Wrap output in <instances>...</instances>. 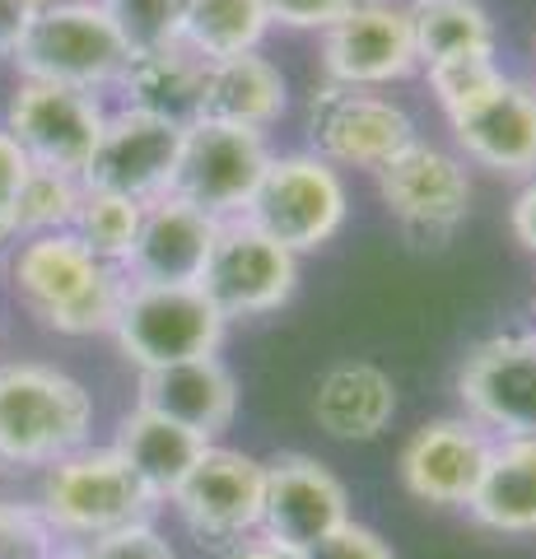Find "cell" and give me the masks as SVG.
<instances>
[{
	"label": "cell",
	"mask_w": 536,
	"mask_h": 559,
	"mask_svg": "<svg viewBox=\"0 0 536 559\" xmlns=\"http://www.w3.org/2000/svg\"><path fill=\"white\" fill-rule=\"evenodd\" d=\"M5 275L14 299L28 308V318L57 336L112 331L127 294V271L98 261L71 229L14 242Z\"/></svg>",
	"instance_id": "1"
},
{
	"label": "cell",
	"mask_w": 536,
	"mask_h": 559,
	"mask_svg": "<svg viewBox=\"0 0 536 559\" xmlns=\"http://www.w3.org/2000/svg\"><path fill=\"white\" fill-rule=\"evenodd\" d=\"M94 396L51 364H0V466H51L90 443Z\"/></svg>",
	"instance_id": "2"
},
{
	"label": "cell",
	"mask_w": 536,
	"mask_h": 559,
	"mask_svg": "<svg viewBox=\"0 0 536 559\" xmlns=\"http://www.w3.org/2000/svg\"><path fill=\"white\" fill-rule=\"evenodd\" d=\"M38 513L65 546V540H94L131 522H150L154 499L112 448L84 443L71 457L47 466L38 485Z\"/></svg>",
	"instance_id": "3"
},
{
	"label": "cell",
	"mask_w": 536,
	"mask_h": 559,
	"mask_svg": "<svg viewBox=\"0 0 536 559\" xmlns=\"http://www.w3.org/2000/svg\"><path fill=\"white\" fill-rule=\"evenodd\" d=\"M10 61L20 70V80L103 94L117 90L131 51L103 5H57L33 14Z\"/></svg>",
	"instance_id": "4"
},
{
	"label": "cell",
	"mask_w": 536,
	"mask_h": 559,
	"mask_svg": "<svg viewBox=\"0 0 536 559\" xmlns=\"http://www.w3.org/2000/svg\"><path fill=\"white\" fill-rule=\"evenodd\" d=\"M345 215H350V197H345L341 173L326 159H318L313 150L271 154L262 182H257L243 210L248 224H257L294 257L326 248L341 234Z\"/></svg>",
	"instance_id": "5"
},
{
	"label": "cell",
	"mask_w": 536,
	"mask_h": 559,
	"mask_svg": "<svg viewBox=\"0 0 536 559\" xmlns=\"http://www.w3.org/2000/svg\"><path fill=\"white\" fill-rule=\"evenodd\" d=\"M224 326L229 322L215 312L201 285H135V280H127L112 336L135 369L150 373L215 355Z\"/></svg>",
	"instance_id": "6"
},
{
	"label": "cell",
	"mask_w": 536,
	"mask_h": 559,
	"mask_svg": "<svg viewBox=\"0 0 536 559\" xmlns=\"http://www.w3.org/2000/svg\"><path fill=\"white\" fill-rule=\"evenodd\" d=\"M303 127L318 159H326L332 168H365V173H378L406 145L420 140L402 103L373 90H345V84L332 80L308 94Z\"/></svg>",
	"instance_id": "7"
},
{
	"label": "cell",
	"mask_w": 536,
	"mask_h": 559,
	"mask_svg": "<svg viewBox=\"0 0 536 559\" xmlns=\"http://www.w3.org/2000/svg\"><path fill=\"white\" fill-rule=\"evenodd\" d=\"M294 289H299V257L285 252L243 215L219 224L211 261L201 271V294L224 322L266 318L294 299Z\"/></svg>",
	"instance_id": "8"
},
{
	"label": "cell",
	"mask_w": 536,
	"mask_h": 559,
	"mask_svg": "<svg viewBox=\"0 0 536 559\" xmlns=\"http://www.w3.org/2000/svg\"><path fill=\"white\" fill-rule=\"evenodd\" d=\"M266 164L271 150L262 131L224 127V121H192L182 131L178 173H172L168 197L196 205L215 224L238 219L248 210L257 182H262Z\"/></svg>",
	"instance_id": "9"
},
{
	"label": "cell",
	"mask_w": 536,
	"mask_h": 559,
	"mask_svg": "<svg viewBox=\"0 0 536 559\" xmlns=\"http://www.w3.org/2000/svg\"><path fill=\"white\" fill-rule=\"evenodd\" d=\"M373 178H378V197L392 210V219L420 248H443L466 224V215H472V173H466L457 154L429 145V140L406 145Z\"/></svg>",
	"instance_id": "10"
},
{
	"label": "cell",
	"mask_w": 536,
	"mask_h": 559,
	"mask_svg": "<svg viewBox=\"0 0 536 559\" xmlns=\"http://www.w3.org/2000/svg\"><path fill=\"white\" fill-rule=\"evenodd\" d=\"M103 121H108V108L98 103V94L61 90L43 80H20L5 108V131L24 150V159L33 168L71 173V178L90 168Z\"/></svg>",
	"instance_id": "11"
},
{
	"label": "cell",
	"mask_w": 536,
	"mask_h": 559,
	"mask_svg": "<svg viewBox=\"0 0 536 559\" xmlns=\"http://www.w3.org/2000/svg\"><path fill=\"white\" fill-rule=\"evenodd\" d=\"M168 503L201 546L229 550L257 536V522H262V462L211 443Z\"/></svg>",
	"instance_id": "12"
},
{
	"label": "cell",
	"mask_w": 536,
	"mask_h": 559,
	"mask_svg": "<svg viewBox=\"0 0 536 559\" xmlns=\"http://www.w3.org/2000/svg\"><path fill=\"white\" fill-rule=\"evenodd\" d=\"M182 127L159 121L141 108H117L103 121L98 150L80 182L90 191H108V197H127L135 205H150L172 191V173H178Z\"/></svg>",
	"instance_id": "13"
},
{
	"label": "cell",
	"mask_w": 536,
	"mask_h": 559,
	"mask_svg": "<svg viewBox=\"0 0 536 559\" xmlns=\"http://www.w3.org/2000/svg\"><path fill=\"white\" fill-rule=\"evenodd\" d=\"M457 396L466 419H476L495 439L536 433V326L480 341L462 359Z\"/></svg>",
	"instance_id": "14"
},
{
	"label": "cell",
	"mask_w": 536,
	"mask_h": 559,
	"mask_svg": "<svg viewBox=\"0 0 536 559\" xmlns=\"http://www.w3.org/2000/svg\"><path fill=\"white\" fill-rule=\"evenodd\" d=\"M322 70L345 90H383L420 70L410 43L406 5L396 0H355L336 24L322 28Z\"/></svg>",
	"instance_id": "15"
},
{
	"label": "cell",
	"mask_w": 536,
	"mask_h": 559,
	"mask_svg": "<svg viewBox=\"0 0 536 559\" xmlns=\"http://www.w3.org/2000/svg\"><path fill=\"white\" fill-rule=\"evenodd\" d=\"M350 522L345 485L308 452H281L262 462V522L257 536L289 550H313L322 536Z\"/></svg>",
	"instance_id": "16"
},
{
	"label": "cell",
	"mask_w": 536,
	"mask_h": 559,
	"mask_svg": "<svg viewBox=\"0 0 536 559\" xmlns=\"http://www.w3.org/2000/svg\"><path fill=\"white\" fill-rule=\"evenodd\" d=\"M495 433L466 415L429 419L402 448V485L429 509H466L490 462Z\"/></svg>",
	"instance_id": "17"
},
{
	"label": "cell",
	"mask_w": 536,
	"mask_h": 559,
	"mask_svg": "<svg viewBox=\"0 0 536 559\" xmlns=\"http://www.w3.org/2000/svg\"><path fill=\"white\" fill-rule=\"evenodd\" d=\"M462 154L499 178H536V84L499 80L486 98L448 117Z\"/></svg>",
	"instance_id": "18"
},
{
	"label": "cell",
	"mask_w": 536,
	"mask_h": 559,
	"mask_svg": "<svg viewBox=\"0 0 536 559\" xmlns=\"http://www.w3.org/2000/svg\"><path fill=\"white\" fill-rule=\"evenodd\" d=\"M215 234L219 224L201 215L196 205L178 197H159L145 205L141 234H135V248L122 271L135 285H201Z\"/></svg>",
	"instance_id": "19"
},
{
	"label": "cell",
	"mask_w": 536,
	"mask_h": 559,
	"mask_svg": "<svg viewBox=\"0 0 536 559\" xmlns=\"http://www.w3.org/2000/svg\"><path fill=\"white\" fill-rule=\"evenodd\" d=\"M135 406H145L154 415L172 419V425L192 429L196 439L215 443L219 433L234 425L238 382L219 364V355H205V359H187V364H168V369L141 373V401H135Z\"/></svg>",
	"instance_id": "20"
},
{
	"label": "cell",
	"mask_w": 536,
	"mask_h": 559,
	"mask_svg": "<svg viewBox=\"0 0 536 559\" xmlns=\"http://www.w3.org/2000/svg\"><path fill=\"white\" fill-rule=\"evenodd\" d=\"M205 75H211V61L196 57L187 43H168V47L131 57L122 80H117V90L127 94V108H141V112L187 131L192 121H201Z\"/></svg>",
	"instance_id": "21"
},
{
	"label": "cell",
	"mask_w": 536,
	"mask_h": 559,
	"mask_svg": "<svg viewBox=\"0 0 536 559\" xmlns=\"http://www.w3.org/2000/svg\"><path fill=\"white\" fill-rule=\"evenodd\" d=\"M396 415V388L378 364H336L318 378L313 419L326 439L336 443H369L378 439Z\"/></svg>",
	"instance_id": "22"
},
{
	"label": "cell",
	"mask_w": 536,
	"mask_h": 559,
	"mask_svg": "<svg viewBox=\"0 0 536 559\" xmlns=\"http://www.w3.org/2000/svg\"><path fill=\"white\" fill-rule=\"evenodd\" d=\"M466 513L499 536L536 532V433H513V439L490 443V462L480 471Z\"/></svg>",
	"instance_id": "23"
},
{
	"label": "cell",
	"mask_w": 536,
	"mask_h": 559,
	"mask_svg": "<svg viewBox=\"0 0 536 559\" xmlns=\"http://www.w3.org/2000/svg\"><path fill=\"white\" fill-rule=\"evenodd\" d=\"M205 448L211 443L196 439L192 429L172 425V419L154 415L145 406H135L131 415H122V425H117V443H112V452L131 466V476L145 485V495L154 503L172 499V489L187 480V471L201 462Z\"/></svg>",
	"instance_id": "24"
},
{
	"label": "cell",
	"mask_w": 536,
	"mask_h": 559,
	"mask_svg": "<svg viewBox=\"0 0 536 559\" xmlns=\"http://www.w3.org/2000/svg\"><path fill=\"white\" fill-rule=\"evenodd\" d=\"M285 103H289V84L281 75V66L266 61L262 51H248V57L211 61L201 121H224V127L266 135V127L285 117Z\"/></svg>",
	"instance_id": "25"
},
{
	"label": "cell",
	"mask_w": 536,
	"mask_h": 559,
	"mask_svg": "<svg viewBox=\"0 0 536 559\" xmlns=\"http://www.w3.org/2000/svg\"><path fill=\"white\" fill-rule=\"evenodd\" d=\"M266 5L262 0H182L178 43H187L205 61L248 57L266 38Z\"/></svg>",
	"instance_id": "26"
},
{
	"label": "cell",
	"mask_w": 536,
	"mask_h": 559,
	"mask_svg": "<svg viewBox=\"0 0 536 559\" xmlns=\"http://www.w3.org/2000/svg\"><path fill=\"white\" fill-rule=\"evenodd\" d=\"M406 20L420 66L457 57V51H495V24L476 0H410Z\"/></svg>",
	"instance_id": "27"
},
{
	"label": "cell",
	"mask_w": 536,
	"mask_h": 559,
	"mask_svg": "<svg viewBox=\"0 0 536 559\" xmlns=\"http://www.w3.org/2000/svg\"><path fill=\"white\" fill-rule=\"evenodd\" d=\"M80 197H84L80 178L28 164L24 187H20V197H14V215H10L14 242L43 238V234H65L71 229V219H75V210H80Z\"/></svg>",
	"instance_id": "28"
},
{
	"label": "cell",
	"mask_w": 536,
	"mask_h": 559,
	"mask_svg": "<svg viewBox=\"0 0 536 559\" xmlns=\"http://www.w3.org/2000/svg\"><path fill=\"white\" fill-rule=\"evenodd\" d=\"M141 219H145V205L84 187L80 210H75V219H71V234L98 261H108V266H127V257L135 248V234H141Z\"/></svg>",
	"instance_id": "29"
},
{
	"label": "cell",
	"mask_w": 536,
	"mask_h": 559,
	"mask_svg": "<svg viewBox=\"0 0 536 559\" xmlns=\"http://www.w3.org/2000/svg\"><path fill=\"white\" fill-rule=\"evenodd\" d=\"M425 75H429V94L439 98L443 117H457L472 108L476 98H486L495 84L504 80V70H499L495 51H457V57L425 66Z\"/></svg>",
	"instance_id": "30"
},
{
	"label": "cell",
	"mask_w": 536,
	"mask_h": 559,
	"mask_svg": "<svg viewBox=\"0 0 536 559\" xmlns=\"http://www.w3.org/2000/svg\"><path fill=\"white\" fill-rule=\"evenodd\" d=\"M103 10H108V20L117 24V33H122L131 57L178 43L182 0H103Z\"/></svg>",
	"instance_id": "31"
},
{
	"label": "cell",
	"mask_w": 536,
	"mask_h": 559,
	"mask_svg": "<svg viewBox=\"0 0 536 559\" xmlns=\"http://www.w3.org/2000/svg\"><path fill=\"white\" fill-rule=\"evenodd\" d=\"M61 540L43 522L38 503L0 499V559H57Z\"/></svg>",
	"instance_id": "32"
},
{
	"label": "cell",
	"mask_w": 536,
	"mask_h": 559,
	"mask_svg": "<svg viewBox=\"0 0 536 559\" xmlns=\"http://www.w3.org/2000/svg\"><path fill=\"white\" fill-rule=\"evenodd\" d=\"M57 559H178V555H172V546L154 522H131V527L94 540H65Z\"/></svg>",
	"instance_id": "33"
},
{
	"label": "cell",
	"mask_w": 536,
	"mask_h": 559,
	"mask_svg": "<svg viewBox=\"0 0 536 559\" xmlns=\"http://www.w3.org/2000/svg\"><path fill=\"white\" fill-rule=\"evenodd\" d=\"M308 559H396V555H392V546L373 527H365V522L350 518L332 536H322L318 546L308 550Z\"/></svg>",
	"instance_id": "34"
},
{
	"label": "cell",
	"mask_w": 536,
	"mask_h": 559,
	"mask_svg": "<svg viewBox=\"0 0 536 559\" xmlns=\"http://www.w3.org/2000/svg\"><path fill=\"white\" fill-rule=\"evenodd\" d=\"M266 5V20L281 24V28H326L336 24L355 0H262Z\"/></svg>",
	"instance_id": "35"
},
{
	"label": "cell",
	"mask_w": 536,
	"mask_h": 559,
	"mask_svg": "<svg viewBox=\"0 0 536 559\" xmlns=\"http://www.w3.org/2000/svg\"><path fill=\"white\" fill-rule=\"evenodd\" d=\"M24 173H28L24 150L14 145L5 127H0V248H10L14 242L10 215H14V197H20V187H24Z\"/></svg>",
	"instance_id": "36"
},
{
	"label": "cell",
	"mask_w": 536,
	"mask_h": 559,
	"mask_svg": "<svg viewBox=\"0 0 536 559\" xmlns=\"http://www.w3.org/2000/svg\"><path fill=\"white\" fill-rule=\"evenodd\" d=\"M509 224H513V238L536 257V178H527V187L513 197L509 210Z\"/></svg>",
	"instance_id": "37"
},
{
	"label": "cell",
	"mask_w": 536,
	"mask_h": 559,
	"mask_svg": "<svg viewBox=\"0 0 536 559\" xmlns=\"http://www.w3.org/2000/svg\"><path fill=\"white\" fill-rule=\"evenodd\" d=\"M28 20H33V10L24 5V0H0V57H14Z\"/></svg>",
	"instance_id": "38"
},
{
	"label": "cell",
	"mask_w": 536,
	"mask_h": 559,
	"mask_svg": "<svg viewBox=\"0 0 536 559\" xmlns=\"http://www.w3.org/2000/svg\"><path fill=\"white\" fill-rule=\"evenodd\" d=\"M224 559H308L303 550H289V546H275L266 536H248L238 540V546L224 550Z\"/></svg>",
	"instance_id": "39"
},
{
	"label": "cell",
	"mask_w": 536,
	"mask_h": 559,
	"mask_svg": "<svg viewBox=\"0 0 536 559\" xmlns=\"http://www.w3.org/2000/svg\"><path fill=\"white\" fill-rule=\"evenodd\" d=\"M532 312H536V294H532Z\"/></svg>",
	"instance_id": "40"
},
{
	"label": "cell",
	"mask_w": 536,
	"mask_h": 559,
	"mask_svg": "<svg viewBox=\"0 0 536 559\" xmlns=\"http://www.w3.org/2000/svg\"><path fill=\"white\" fill-rule=\"evenodd\" d=\"M0 252H5V248H0ZM0 271H5V266H0Z\"/></svg>",
	"instance_id": "41"
}]
</instances>
